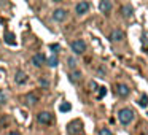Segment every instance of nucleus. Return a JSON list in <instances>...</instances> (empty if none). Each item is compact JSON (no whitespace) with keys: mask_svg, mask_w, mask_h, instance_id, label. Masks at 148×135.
<instances>
[{"mask_svg":"<svg viewBox=\"0 0 148 135\" xmlns=\"http://www.w3.org/2000/svg\"><path fill=\"white\" fill-rule=\"evenodd\" d=\"M134 118H135V113L132 111L131 108H121L118 111V119H119V122L124 124V125L131 124V122L134 121Z\"/></svg>","mask_w":148,"mask_h":135,"instance_id":"1","label":"nucleus"},{"mask_svg":"<svg viewBox=\"0 0 148 135\" xmlns=\"http://www.w3.org/2000/svg\"><path fill=\"white\" fill-rule=\"evenodd\" d=\"M81 132H83V124L78 119H75V121L67 124V134L69 135H80Z\"/></svg>","mask_w":148,"mask_h":135,"instance_id":"2","label":"nucleus"},{"mask_svg":"<svg viewBox=\"0 0 148 135\" xmlns=\"http://www.w3.org/2000/svg\"><path fill=\"white\" fill-rule=\"evenodd\" d=\"M70 48H72V51H73L75 54H83V52L86 51V42H84V40H81V38L73 40V42H72V45H70Z\"/></svg>","mask_w":148,"mask_h":135,"instance_id":"3","label":"nucleus"},{"mask_svg":"<svg viewBox=\"0 0 148 135\" xmlns=\"http://www.w3.org/2000/svg\"><path fill=\"white\" fill-rule=\"evenodd\" d=\"M14 81H16V84L23 86V84H26L27 81H29V75H27L24 70H18L16 75H14Z\"/></svg>","mask_w":148,"mask_h":135,"instance_id":"4","label":"nucleus"},{"mask_svg":"<svg viewBox=\"0 0 148 135\" xmlns=\"http://www.w3.org/2000/svg\"><path fill=\"white\" fill-rule=\"evenodd\" d=\"M37 121H38L40 124H49V122L53 121V115L49 111H40L38 115H37Z\"/></svg>","mask_w":148,"mask_h":135,"instance_id":"5","label":"nucleus"},{"mask_svg":"<svg viewBox=\"0 0 148 135\" xmlns=\"http://www.w3.org/2000/svg\"><path fill=\"white\" fill-rule=\"evenodd\" d=\"M65 18H67V11H65L64 8H58V10L53 11V19L58 21V22L65 21Z\"/></svg>","mask_w":148,"mask_h":135,"instance_id":"6","label":"nucleus"},{"mask_svg":"<svg viewBox=\"0 0 148 135\" xmlns=\"http://www.w3.org/2000/svg\"><path fill=\"white\" fill-rule=\"evenodd\" d=\"M116 94H118V97H123V99H124V97H127L129 94H131V87L127 86V84H118V86H116Z\"/></svg>","mask_w":148,"mask_h":135,"instance_id":"7","label":"nucleus"},{"mask_svg":"<svg viewBox=\"0 0 148 135\" xmlns=\"http://www.w3.org/2000/svg\"><path fill=\"white\" fill-rule=\"evenodd\" d=\"M89 8H91V5L88 3V2H80V3L75 7V11H77L78 16H81V14L88 13V11H89Z\"/></svg>","mask_w":148,"mask_h":135,"instance_id":"8","label":"nucleus"},{"mask_svg":"<svg viewBox=\"0 0 148 135\" xmlns=\"http://www.w3.org/2000/svg\"><path fill=\"white\" fill-rule=\"evenodd\" d=\"M110 40H112V42H123V40H124V32L115 29L112 33H110Z\"/></svg>","mask_w":148,"mask_h":135,"instance_id":"9","label":"nucleus"},{"mask_svg":"<svg viewBox=\"0 0 148 135\" xmlns=\"http://www.w3.org/2000/svg\"><path fill=\"white\" fill-rule=\"evenodd\" d=\"M32 64L35 65V67H42V65L45 64V56L40 54V52L34 54V56H32Z\"/></svg>","mask_w":148,"mask_h":135,"instance_id":"10","label":"nucleus"},{"mask_svg":"<svg viewBox=\"0 0 148 135\" xmlns=\"http://www.w3.org/2000/svg\"><path fill=\"white\" fill-rule=\"evenodd\" d=\"M99 10L102 11V13H108L110 10H112V2H108V0H102L99 3Z\"/></svg>","mask_w":148,"mask_h":135,"instance_id":"11","label":"nucleus"},{"mask_svg":"<svg viewBox=\"0 0 148 135\" xmlns=\"http://www.w3.org/2000/svg\"><path fill=\"white\" fill-rule=\"evenodd\" d=\"M37 102H38V97H37L34 92H29L26 95V103H27V105H35Z\"/></svg>","mask_w":148,"mask_h":135,"instance_id":"12","label":"nucleus"},{"mask_svg":"<svg viewBox=\"0 0 148 135\" xmlns=\"http://www.w3.org/2000/svg\"><path fill=\"white\" fill-rule=\"evenodd\" d=\"M132 7L131 5H123V8H121V13H123V16L124 18H131L132 16Z\"/></svg>","mask_w":148,"mask_h":135,"instance_id":"13","label":"nucleus"},{"mask_svg":"<svg viewBox=\"0 0 148 135\" xmlns=\"http://www.w3.org/2000/svg\"><path fill=\"white\" fill-rule=\"evenodd\" d=\"M81 80V72L80 70H73L70 73V81L72 83H77V81H80Z\"/></svg>","mask_w":148,"mask_h":135,"instance_id":"14","label":"nucleus"},{"mask_svg":"<svg viewBox=\"0 0 148 135\" xmlns=\"http://www.w3.org/2000/svg\"><path fill=\"white\" fill-rule=\"evenodd\" d=\"M5 42L8 43V45H16V40H14V35L11 32L5 33Z\"/></svg>","mask_w":148,"mask_h":135,"instance_id":"15","label":"nucleus"},{"mask_svg":"<svg viewBox=\"0 0 148 135\" xmlns=\"http://www.w3.org/2000/svg\"><path fill=\"white\" fill-rule=\"evenodd\" d=\"M46 62H48V65H49V67H56V65L59 64V59L56 57V56H51V57H49Z\"/></svg>","mask_w":148,"mask_h":135,"instance_id":"16","label":"nucleus"},{"mask_svg":"<svg viewBox=\"0 0 148 135\" xmlns=\"http://www.w3.org/2000/svg\"><path fill=\"white\" fill-rule=\"evenodd\" d=\"M59 110H61L62 113H65V111H70V110H72V105H70V103H67V102H65V103H61V106H59Z\"/></svg>","mask_w":148,"mask_h":135,"instance_id":"17","label":"nucleus"},{"mask_svg":"<svg viewBox=\"0 0 148 135\" xmlns=\"http://www.w3.org/2000/svg\"><path fill=\"white\" fill-rule=\"evenodd\" d=\"M67 65H69L70 68H75V67H77V61H75V57H69V59H67Z\"/></svg>","mask_w":148,"mask_h":135,"instance_id":"18","label":"nucleus"},{"mask_svg":"<svg viewBox=\"0 0 148 135\" xmlns=\"http://www.w3.org/2000/svg\"><path fill=\"white\" fill-rule=\"evenodd\" d=\"M99 135H113V134H112V130H110V129L102 127V129L99 130Z\"/></svg>","mask_w":148,"mask_h":135,"instance_id":"19","label":"nucleus"},{"mask_svg":"<svg viewBox=\"0 0 148 135\" xmlns=\"http://www.w3.org/2000/svg\"><path fill=\"white\" fill-rule=\"evenodd\" d=\"M97 89H99V94H97V99H102V97L107 94V89H105V87H97Z\"/></svg>","mask_w":148,"mask_h":135,"instance_id":"20","label":"nucleus"},{"mask_svg":"<svg viewBox=\"0 0 148 135\" xmlns=\"http://www.w3.org/2000/svg\"><path fill=\"white\" fill-rule=\"evenodd\" d=\"M38 83H40V86H43V87H48V86H49V81L45 80V78H40Z\"/></svg>","mask_w":148,"mask_h":135,"instance_id":"21","label":"nucleus"},{"mask_svg":"<svg viewBox=\"0 0 148 135\" xmlns=\"http://www.w3.org/2000/svg\"><path fill=\"white\" fill-rule=\"evenodd\" d=\"M138 103H140L142 106H147V105H148V97H147V95H143V97L140 99V102H138Z\"/></svg>","mask_w":148,"mask_h":135,"instance_id":"22","label":"nucleus"},{"mask_svg":"<svg viewBox=\"0 0 148 135\" xmlns=\"http://www.w3.org/2000/svg\"><path fill=\"white\" fill-rule=\"evenodd\" d=\"M3 103H7V95L0 91V105H3Z\"/></svg>","mask_w":148,"mask_h":135,"instance_id":"23","label":"nucleus"},{"mask_svg":"<svg viewBox=\"0 0 148 135\" xmlns=\"http://www.w3.org/2000/svg\"><path fill=\"white\" fill-rule=\"evenodd\" d=\"M51 49L54 52H58V49H59V45H51Z\"/></svg>","mask_w":148,"mask_h":135,"instance_id":"24","label":"nucleus"},{"mask_svg":"<svg viewBox=\"0 0 148 135\" xmlns=\"http://www.w3.org/2000/svg\"><path fill=\"white\" fill-rule=\"evenodd\" d=\"M96 87H97V84L92 81V83H91V89H92V91H96Z\"/></svg>","mask_w":148,"mask_h":135,"instance_id":"25","label":"nucleus"},{"mask_svg":"<svg viewBox=\"0 0 148 135\" xmlns=\"http://www.w3.org/2000/svg\"><path fill=\"white\" fill-rule=\"evenodd\" d=\"M8 135H21V134H19V132H16V130H13V132H10Z\"/></svg>","mask_w":148,"mask_h":135,"instance_id":"26","label":"nucleus"}]
</instances>
